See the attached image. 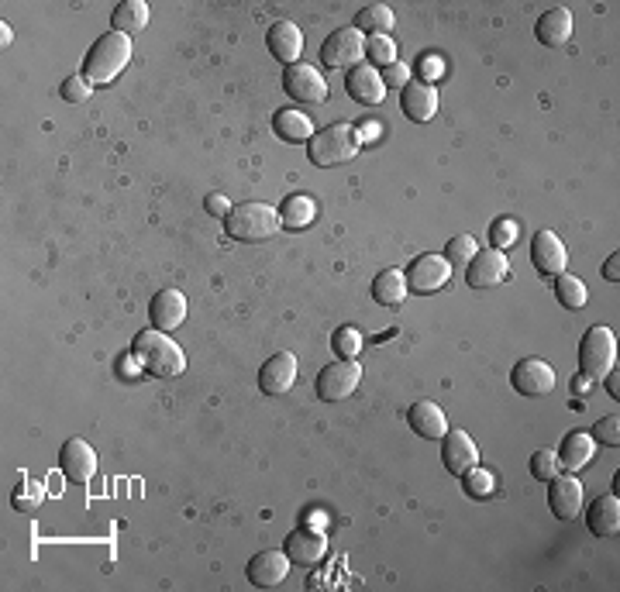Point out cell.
I'll use <instances>...</instances> for the list:
<instances>
[{
	"instance_id": "6da1fadb",
	"label": "cell",
	"mask_w": 620,
	"mask_h": 592,
	"mask_svg": "<svg viewBox=\"0 0 620 592\" xmlns=\"http://www.w3.org/2000/svg\"><path fill=\"white\" fill-rule=\"evenodd\" d=\"M131 355H135L138 362H142V369L155 379H180L186 372L183 348L176 345L166 331H155V327H145V331L135 334Z\"/></svg>"
},
{
	"instance_id": "7a4b0ae2",
	"label": "cell",
	"mask_w": 620,
	"mask_h": 592,
	"mask_svg": "<svg viewBox=\"0 0 620 592\" xmlns=\"http://www.w3.org/2000/svg\"><path fill=\"white\" fill-rule=\"evenodd\" d=\"M131 62V38L121 35V31H107L97 42L90 45L87 59H83V80L90 87H107L124 73V66Z\"/></svg>"
},
{
	"instance_id": "3957f363",
	"label": "cell",
	"mask_w": 620,
	"mask_h": 592,
	"mask_svg": "<svg viewBox=\"0 0 620 592\" xmlns=\"http://www.w3.org/2000/svg\"><path fill=\"white\" fill-rule=\"evenodd\" d=\"M279 210L269 204H238L228 210L224 217V231L231 241H242V245H259L279 235Z\"/></svg>"
},
{
	"instance_id": "277c9868",
	"label": "cell",
	"mask_w": 620,
	"mask_h": 592,
	"mask_svg": "<svg viewBox=\"0 0 620 592\" xmlns=\"http://www.w3.org/2000/svg\"><path fill=\"white\" fill-rule=\"evenodd\" d=\"M307 145H310V162L321 169H331V166H345V162H352L362 148V138H359V128L338 121V124H331V128L317 131Z\"/></svg>"
},
{
	"instance_id": "5b68a950",
	"label": "cell",
	"mask_w": 620,
	"mask_h": 592,
	"mask_svg": "<svg viewBox=\"0 0 620 592\" xmlns=\"http://www.w3.org/2000/svg\"><path fill=\"white\" fill-rule=\"evenodd\" d=\"M617 369V334L610 327H589L579 341V372L589 379H603Z\"/></svg>"
},
{
	"instance_id": "8992f818",
	"label": "cell",
	"mask_w": 620,
	"mask_h": 592,
	"mask_svg": "<svg viewBox=\"0 0 620 592\" xmlns=\"http://www.w3.org/2000/svg\"><path fill=\"white\" fill-rule=\"evenodd\" d=\"M359 383H362V365L355 358H335V362L317 372L314 389L321 403H341L359 389Z\"/></svg>"
},
{
	"instance_id": "52a82bcc",
	"label": "cell",
	"mask_w": 620,
	"mask_h": 592,
	"mask_svg": "<svg viewBox=\"0 0 620 592\" xmlns=\"http://www.w3.org/2000/svg\"><path fill=\"white\" fill-rule=\"evenodd\" d=\"M321 62L328 69H355L359 62H366V35L359 28L331 31L321 45Z\"/></svg>"
},
{
	"instance_id": "ba28073f",
	"label": "cell",
	"mask_w": 620,
	"mask_h": 592,
	"mask_svg": "<svg viewBox=\"0 0 620 592\" xmlns=\"http://www.w3.org/2000/svg\"><path fill=\"white\" fill-rule=\"evenodd\" d=\"M283 90L297 104H324L328 100V80L310 62H293L283 73Z\"/></svg>"
},
{
	"instance_id": "9c48e42d",
	"label": "cell",
	"mask_w": 620,
	"mask_h": 592,
	"mask_svg": "<svg viewBox=\"0 0 620 592\" xmlns=\"http://www.w3.org/2000/svg\"><path fill=\"white\" fill-rule=\"evenodd\" d=\"M448 283H452V266H448L445 255L424 252V255H417V259L410 262V269H407V290L428 296V293L445 290Z\"/></svg>"
},
{
	"instance_id": "30bf717a",
	"label": "cell",
	"mask_w": 620,
	"mask_h": 592,
	"mask_svg": "<svg viewBox=\"0 0 620 592\" xmlns=\"http://www.w3.org/2000/svg\"><path fill=\"white\" fill-rule=\"evenodd\" d=\"M510 383L521 396H531V400H538V396H548L558 383L555 369L545 362V358H521V362L514 365V372H510Z\"/></svg>"
},
{
	"instance_id": "8fae6325",
	"label": "cell",
	"mask_w": 620,
	"mask_h": 592,
	"mask_svg": "<svg viewBox=\"0 0 620 592\" xmlns=\"http://www.w3.org/2000/svg\"><path fill=\"white\" fill-rule=\"evenodd\" d=\"M507 276H510V262H507V255L496 252V248L476 252L469 266H465V283H469L472 290H493V286L507 283Z\"/></svg>"
},
{
	"instance_id": "7c38bea8",
	"label": "cell",
	"mask_w": 620,
	"mask_h": 592,
	"mask_svg": "<svg viewBox=\"0 0 620 592\" xmlns=\"http://www.w3.org/2000/svg\"><path fill=\"white\" fill-rule=\"evenodd\" d=\"M59 469L73 486H87L93 479V472H97V451L83 438H69L59 448Z\"/></svg>"
},
{
	"instance_id": "4fadbf2b",
	"label": "cell",
	"mask_w": 620,
	"mask_h": 592,
	"mask_svg": "<svg viewBox=\"0 0 620 592\" xmlns=\"http://www.w3.org/2000/svg\"><path fill=\"white\" fill-rule=\"evenodd\" d=\"M531 262L534 269L545 279L562 276L565 266H569V252H565V241L555 235V231H538L531 238Z\"/></svg>"
},
{
	"instance_id": "5bb4252c",
	"label": "cell",
	"mask_w": 620,
	"mask_h": 592,
	"mask_svg": "<svg viewBox=\"0 0 620 592\" xmlns=\"http://www.w3.org/2000/svg\"><path fill=\"white\" fill-rule=\"evenodd\" d=\"M283 551H286V558H290V565H317L321 562L324 555H328V537H324L317 527H297L290 537H286V544H283Z\"/></svg>"
},
{
	"instance_id": "9a60e30c",
	"label": "cell",
	"mask_w": 620,
	"mask_h": 592,
	"mask_svg": "<svg viewBox=\"0 0 620 592\" xmlns=\"http://www.w3.org/2000/svg\"><path fill=\"white\" fill-rule=\"evenodd\" d=\"M345 90H348V97H352L355 104H366V107L383 104V97H386L383 73H379L376 66H369V62H359L355 69H348Z\"/></svg>"
},
{
	"instance_id": "2e32d148",
	"label": "cell",
	"mask_w": 620,
	"mask_h": 592,
	"mask_svg": "<svg viewBox=\"0 0 620 592\" xmlns=\"http://www.w3.org/2000/svg\"><path fill=\"white\" fill-rule=\"evenodd\" d=\"M441 462H445V469L452 475H465L469 469H476L479 465L476 441H472L465 431H459V427H452V431L441 438Z\"/></svg>"
},
{
	"instance_id": "e0dca14e",
	"label": "cell",
	"mask_w": 620,
	"mask_h": 592,
	"mask_svg": "<svg viewBox=\"0 0 620 592\" xmlns=\"http://www.w3.org/2000/svg\"><path fill=\"white\" fill-rule=\"evenodd\" d=\"M548 486H552L548 489V506L558 520H576L583 513V482L576 475H555Z\"/></svg>"
},
{
	"instance_id": "ac0fdd59",
	"label": "cell",
	"mask_w": 620,
	"mask_h": 592,
	"mask_svg": "<svg viewBox=\"0 0 620 592\" xmlns=\"http://www.w3.org/2000/svg\"><path fill=\"white\" fill-rule=\"evenodd\" d=\"M293 383H297V355H293V352H276L259 369V389L266 396L290 393Z\"/></svg>"
},
{
	"instance_id": "d6986e66",
	"label": "cell",
	"mask_w": 620,
	"mask_h": 592,
	"mask_svg": "<svg viewBox=\"0 0 620 592\" xmlns=\"http://www.w3.org/2000/svg\"><path fill=\"white\" fill-rule=\"evenodd\" d=\"M290 575V558L286 551H259V555L248 562V582L255 589H276L286 582Z\"/></svg>"
},
{
	"instance_id": "ffe728a7",
	"label": "cell",
	"mask_w": 620,
	"mask_h": 592,
	"mask_svg": "<svg viewBox=\"0 0 620 592\" xmlns=\"http://www.w3.org/2000/svg\"><path fill=\"white\" fill-rule=\"evenodd\" d=\"M266 49L273 52L276 62L293 66V62H300V52H304V31L293 25V21H276L266 31Z\"/></svg>"
},
{
	"instance_id": "44dd1931",
	"label": "cell",
	"mask_w": 620,
	"mask_h": 592,
	"mask_svg": "<svg viewBox=\"0 0 620 592\" xmlns=\"http://www.w3.org/2000/svg\"><path fill=\"white\" fill-rule=\"evenodd\" d=\"M149 321L155 331H176L186 321V296L180 290H159L149 303Z\"/></svg>"
},
{
	"instance_id": "7402d4cb",
	"label": "cell",
	"mask_w": 620,
	"mask_h": 592,
	"mask_svg": "<svg viewBox=\"0 0 620 592\" xmlns=\"http://www.w3.org/2000/svg\"><path fill=\"white\" fill-rule=\"evenodd\" d=\"M400 107L414 124H428L434 114H438V90L424 80H410L407 87H403Z\"/></svg>"
},
{
	"instance_id": "603a6c76",
	"label": "cell",
	"mask_w": 620,
	"mask_h": 592,
	"mask_svg": "<svg viewBox=\"0 0 620 592\" xmlns=\"http://www.w3.org/2000/svg\"><path fill=\"white\" fill-rule=\"evenodd\" d=\"M407 424H410V431L421 434V438H428V441H438V438H445L448 434L445 410H441L438 403H431V400L414 403V407L407 410Z\"/></svg>"
},
{
	"instance_id": "cb8c5ba5",
	"label": "cell",
	"mask_w": 620,
	"mask_h": 592,
	"mask_svg": "<svg viewBox=\"0 0 620 592\" xmlns=\"http://www.w3.org/2000/svg\"><path fill=\"white\" fill-rule=\"evenodd\" d=\"M534 35H538V42L548 45V49H562L572 38V11L569 7H552V11H545L538 18V25H534Z\"/></svg>"
},
{
	"instance_id": "d4e9b609",
	"label": "cell",
	"mask_w": 620,
	"mask_h": 592,
	"mask_svg": "<svg viewBox=\"0 0 620 592\" xmlns=\"http://www.w3.org/2000/svg\"><path fill=\"white\" fill-rule=\"evenodd\" d=\"M586 527L596 537H617L620 534V500H617V493H607V496H600V500L589 503Z\"/></svg>"
},
{
	"instance_id": "484cf974",
	"label": "cell",
	"mask_w": 620,
	"mask_h": 592,
	"mask_svg": "<svg viewBox=\"0 0 620 592\" xmlns=\"http://www.w3.org/2000/svg\"><path fill=\"white\" fill-rule=\"evenodd\" d=\"M593 451H596V441L589 438L586 431H569L558 444V465H562L565 472H579L583 465L593 462Z\"/></svg>"
},
{
	"instance_id": "4316f807",
	"label": "cell",
	"mask_w": 620,
	"mask_h": 592,
	"mask_svg": "<svg viewBox=\"0 0 620 592\" xmlns=\"http://www.w3.org/2000/svg\"><path fill=\"white\" fill-rule=\"evenodd\" d=\"M372 300L390 310L403 307V300H407V276L400 269H383L372 279Z\"/></svg>"
},
{
	"instance_id": "83f0119b",
	"label": "cell",
	"mask_w": 620,
	"mask_h": 592,
	"mask_svg": "<svg viewBox=\"0 0 620 592\" xmlns=\"http://www.w3.org/2000/svg\"><path fill=\"white\" fill-rule=\"evenodd\" d=\"M273 131L283 142H290V145H300V142H310V138L317 135V128L310 124L307 114H300V111H293V107H286V111H276L273 114Z\"/></svg>"
},
{
	"instance_id": "f1b7e54d",
	"label": "cell",
	"mask_w": 620,
	"mask_h": 592,
	"mask_svg": "<svg viewBox=\"0 0 620 592\" xmlns=\"http://www.w3.org/2000/svg\"><path fill=\"white\" fill-rule=\"evenodd\" d=\"M317 217V204L304 193H293V197L283 200V207H279V224H283L286 231H304L314 224Z\"/></svg>"
},
{
	"instance_id": "f546056e",
	"label": "cell",
	"mask_w": 620,
	"mask_h": 592,
	"mask_svg": "<svg viewBox=\"0 0 620 592\" xmlns=\"http://www.w3.org/2000/svg\"><path fill=\"white\" fill-rule=\"evenodd\" d=\"M393 25H397V14H393V7L386 4H366L359 14H355V28L362 31V35H390Z\"/></svg>"
},
{
	"instance_id": "4dcf8cb0",
	"label": "cell",
	"mask_w": 620,
	"mask_h": 592,
	"mask_svg": "<svg viewBox=\"0 0 620 592\" xmlns=\"http://www.w3.org/2000/svg\"><path fill=\"white\" fill-rule=\"evenodd\" d=\"M111 25L114 31H121V35L145 31V25H149V4H142V0H124V4L114 7Z\"/></svg>"
},
{
	"instance_id": "1f68e13d",
	"label": "cell",
	"mask_w": 620,
	"mask_h": 592,
	"mask_svg": "<svg viewBox=\"0 0 620 592\" xmlns=\"http://www.w3.org/2000/svg\"><path fill=\"white\" fill-rule=\"evenodd\" d=\"M555 296H558V303H562L565 310H583L586 300H589V290H586V283L579 276L562 272V276H555Z\"/></svg>"
},
{
	"instance_id": "d6a6232c",
	"label": "cell",
	"mask_w": 620,
	"mask_h": 592,
	"mask_svg": "<svg viewBox=\"0 0 620 592\" xmlns=\"http://www.w3.org/2000/svg\"><path fill=\"white\" fill-rule=\"evenodd\" d=\"M462 489L469 500H490V496L496 493V479H493V472H486L476 465V469H469L462 475Z\"/></svg>"
},
{
	"instance_id": "836d02e7",
	"label": "cell",
	"mask_w": 620,
	"mask_h": 592,
	"mask_svg": "<svg viewBox=\"0 0 620 592\" xmlns=\"http://www.w3.org/2000/svg\"><path fill=\"white\" fill-rule=\"evenodd\" d=\"M366 62L376 69H386L397 62V45H393L390 35H372L366 38Z\"/></svg>"
},
{
	"instance_id": "e575fe53",
	"label": "cell",
	"mask_w": 620,
	"mask_h": 592,
	"mask_svg": "<svg viewBox=\"0 0 620 592\" xmlns=\"http://www.w3.org/2000/svg\"><path fill=\"white\" fill-rule=\"evenodd\" d=\"M42 503H45V486H42V482H21V486L14 489V496H11V506L18 513H35Z\"/></svg>"
},
{
	"instance_id": "d590c367",
	"label": "cell",
	"mask_w": 620,
	"mask_h": 592,
	"mask_svg": "<svg viewBox=\"0 0 620 592\" xmlns=\"http://www.w3.org/2000/svg\"><path fill=\"white\" fill-rule=\"evenodd\" d=\"M331 348H335L338 358H359V352H362V334H359V327H352V324L338 327V331L331 334Z\"/></svg>"
},
{
	"instance_id": "8d00e7d4",
	"label": "cell",
	"mask_w": 620,
	"mask_h": 592,
	"mask_svg": "<svg viewBox=\"0 0 620 592\" xmlns=\"http://www.w3.org/2000/svg\"><path fill=\"white\" fill-rule=\"evenodd\" d=\"M479 252V245H476V238L472 235H459V238H452L448 241V248H445V259H448V266L452 269H465L472 262V255Z\"/></svg>"
},
{
	"instance_id": "74e56055",
	"label": "cell",
	"mask_w": 620,
	"mask_h": 592,
	"mask_svg": "<svg viewBox=\"0 0 620 592\" xmlns=\"http://www.w3.org/2000/svg\"><path fill=\"white\" fill-rule=\"evenodd\" d=\"M558 451H548V448H541V451H534L531 455V475L538 482H552L555 475H558Z\"/></svg>"
},
{
	"instance_id": "f35d334b",
	"label": "cell",
	"mask_w": 620,
	"mask_h": 592,
	"mask_svg": "<svg viewBox=\"0 0 620 592\" xmlns=\"http://www.w3.org/2000/svg\"><path fill=\"white\" fill-rule=\"evenodd\" d=\"M490 245L496 252H507V248L517 245V224L510 221V217H500V221H493L490 228Z\"/></svg>"
},
{
	"instance_id": "ab89813d",
	"label": "cell",
	"mask_w": 620,
	"mask_h": 592,
	"mask_svg": "<svg viewBox=\"0 0 620 592\" xmlns=\"http://www.w3.org/2000/svg\"><path fill=\"white\" fill-rule=\"evenodd\" d=\"M589 438L600 441V444H610V448H617V444H620V417L610 414V417L596 420L593 431H589Z\"/></svg>"
},
{
	"instance_id": "60d3db41",
	"label": "cell",
	"mask_w": 620,
	"mask_h": 592,
	"mask_svg": "<svg viewBox=\"0 0 620 592\" xmlns=\"http://www.w3.org/2000/svg\"><path fill=\"white\" fill-rule=\"evenodd\" d=\"M90 83L83 80V76H69L66 83H62V100H66V104H87L90 100Z\"/></svg>"
},
{
	"instance_id": "b9f144b4",
	"label": "cell",
	"mask_w": 620,
	"mask_h": 592,
	"mask_svg": "<svg viewBox=\"0 0 620 592\" xmlns=\"http://www.w3.org/2000/svg\"><path fill=\"white\" fill-rule=\"evenodd\" d=\"M379 73H383V83H386V90H390V87L403 90V87H407V83H410V66H403L400 59L393 62V66L379 69Z\"/></svg>"
},
{
	"instance_id": "7bdbcfd3",
	"label": "cell",
	"mask_w": 620,
	"mask_h": 592,
	"mask_svg": "<svg viewBox=\"0 0 620 592\" xmlns=\"http://www.w3.org/2000/svg\"><path fill=\"white\" fill-rule=\"evenodd\" d=\"M421 76H424V83H438L441 76H445V66H441V59L438 56H424L421 59Z\"/></svg>"
},
{
	"instance_id": "ee69618b",
	"label": "cell",
	"mask_w": 620,
	"mask_h": 592,
	"mask_svg": "<svg viewBox=\"0 0 620 592\" xmlns=\"http://www.w3.org/2000/svg\"><path fill=\"white\" fill-rule=\"evenodd\" d=\"M204 207H207V214L211 217H228V210H231V204H228V197H221V193H211V197L204 200Z\"/></svg>"
},
{
	"instance_id": "f6af8a7d",
	"label": "cell",
	"mask_w": 620,
	"mask_h": 592,
	"mask_svg": "<svg viewBox=\"0 0 620 592\" xmlns=\"http://www.w3.org/2000/svg\"><path fill=\"white\" fill-rule=\"evenodd\" d=\"M118 369L124 372V379H138V372H145V369H142V362H138L135 355L121 358V365H118Z\"/></svg>"
},
{
	"instance_id": "bcb514c9",
	"label": "cell",
	"mask_w": 620,
	"mask_h": 592,
	"mask_svg": "<svg viewBox=\"0 0 620 592\" xmlns=\"http://www.w3.org/2000/svg\"><path fill=\"white\" fill-rule=\"evenodd\" d=\"M620 255L614 252V255H610V259L607 262H603V279H607V283H617V279H620Z\"/></svg>"
},
{
	"instance_id": "7dc6e473",
	"label": "cell",
	"mask_w": 620,
	"mask_h": 592,
	"mask_svg": "<svg viewBox=\"0 0 620 592\" xmlns=\"http://www.w3.org/2000/svg\"><path fill=\"white\" fill-rule=\"evenodd\" d=\"M589 386H593V379L579 372V376H576V383H572V393H576V396H589Z\"/></svg>"
},
{
	"instance_id": "c3c4849f",
	"label": "cell",
	"mask_w": 620,
	"mask_h": 592,
	"mask_svg": "<svg viewBox=\"0 0 620 592\" xmlns=\"http://www.w3.org/2000/svg\"><path fill=\"white\" fill-rule=\"evenodd\" d=\"M603 379H607V393L617 400V389H620V386H617V369H614V372H607V376H603Z\"/></svg>"
}]
</instances>
